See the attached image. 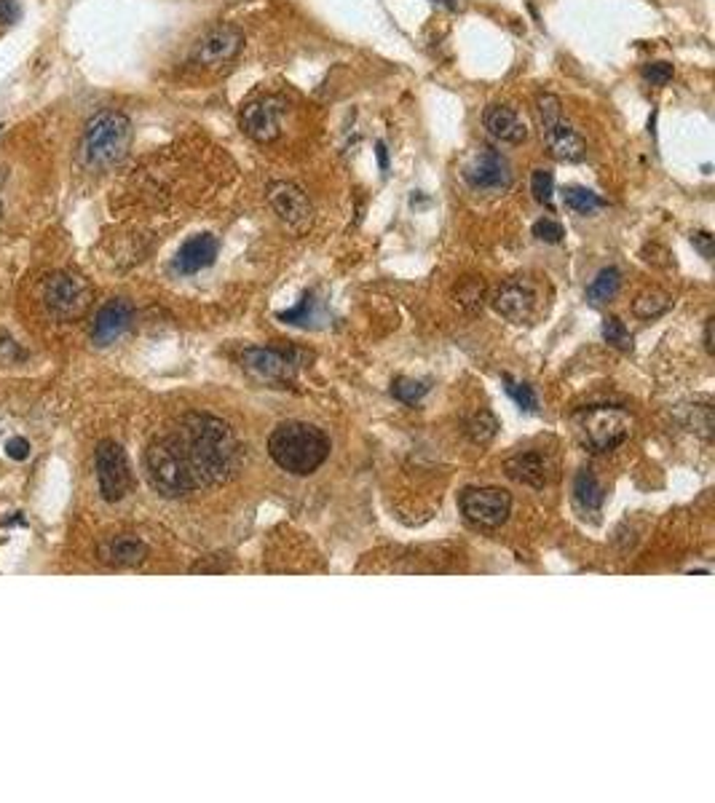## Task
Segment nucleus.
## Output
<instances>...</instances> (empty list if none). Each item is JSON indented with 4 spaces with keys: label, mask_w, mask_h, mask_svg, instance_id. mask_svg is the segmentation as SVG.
I'll list each match as a JSON object with an SVG mask.
<instances>
[{
    "label": "nucleus",
    "mask_w": 715,
    "mask_h": 803,
    "mask_svg": "<svg viewBox=\"0 0 715 803\" xmlns=\"http://www.w3.org/2000/svg\"><path fill=\"white\" fill-rule=\"evenodd\" d=\"M633 431V418L619 407H593L585 410L579 418V434L582 442L593 453H605L619 448Z\"/></svg>",
    "instance_id": "nucleus-5"
},
{
    "label": "nucleus",
    "mask_w": 715,
    "mask_h": 803,
    "mask_svg": "<svg viewBox=\"0 0 715 803\" xmlns=\"http://www.w3.org/2000/svg\"><path fill=\"white\" fill-rule=\"evenodd\" d=\"M164 437L196 490L228 482L241 466V448L231 426L215 415L188 412Z\"/></svg>",
    "instance_id": "nucleus-1"
},
{
    "label": "nucleus",
    "mask_w": 715,
    "mask_h": 803,
    "mask_svg": "<svg viewBox=\"0 0 715 803\" xmlns=\"http://www.w3.org/2000/svg\"><path fill=\"white\" fill-rule=\"evenodd\" d=\"M375 150H378V164H381V169H386V167H389V156H386V145H383V142H378V145H375Z\"/></svg>",
    "instance_id": "nucleus-36"
},
{
    "label": "nucleus",
    "mask_w": 715,
    "mask_h": 803,
    "mask_svg": "<svg viewBox=\"0 0 715 803\" xmlns=\"http://www.w3.org/2000/svg\"><path fill=\"white\" fill-rule=\"evenodd\" d=\"M43 303L49 308V314L60 322H70L83 316V311L92 303V287L86 285V279L75 276V274H52L43 285Z\"/></svg>",
    "instance_id": "nucleus-7"
},
{
    "label": "nucleus",
    "mask_w": 715,
    "mask_h": 803,
    "mask_svg": "<svg viewBox=\"0 0 715 803\" xmlns=\"http://www.w3.org/2000/svg\"><path fill=\"white\" fill-rule=\"evenodd\" d=\"M641 75L652 86H667L672 81V64H667V62H649V64H643Z\"/></svg>",
    "instance_id": "nucleus-31"
},
{
    "label": "nucleus",
    "mask_w": 715,
    "mask_h": 803,
    "mask_svg": "<svg viewBox=\"0 0 715 803\" xmlns=\"http://www.w3.org/2000/svg\"><path fill=\"white\" fill-rule=\"evenodd\" d=\"M429 383L426 381H416V378H397L391 383V397L400 400L402 404H416L426 397Z\"/></svg>",
    "instance_id": "nucleus-25"
},
{
    "label": "nucleus",
    "mask_w": 715,
    "mask_h": 803,
    "mask_svg": "<svg viewBox=\"0 0 715 803\" xmlns=\"http://www.w3.org/2000/svg\"><path fill=\"white\" fill-rule=\"evenodd\" d=\"M134 319V308L129 300L123 297H116L111 303H105L97 316H94V324H92V341L97 345H111L113 341H119L121 335L129 330Z\"/></svg>",
    "instance_id": "nucleus-15"
},
{
    "label": "nucleus",
    "mask_w": 715,
    "mask_h": 803,
    "mask_svg": "<svg viewBox=\"0 0 715 803\" xmlns=\"http://www.w3.org/2000/svg\"><path fill=\"white\" fill-rule=\"evenodd\" d=\"M619 287H622V274H619V268L608 266V268H603L595 279L590 282L587 297H590L593 303H608V300L616 297Z\"/></svg>",
    "instance_id": "nucleus-23"
},
{
    "label": "nucleus",
    "mask_w": 715,
    "mask_h": 803,
    "mask_svg": "<svg viewBox=\"0 0 715 803\" xmlns=\"http://www.w3.org/2000/svg\"><path fill=\"white\" fill-rule=\"evenodd\" d=\"M5 453H8V459L24 460L27 456H30V442H27V440H22V437H14V440H8V442H5Z\"/></svg>",
    "instance_id": "nucleus-34"
},
{
    "label": "nucleus",
    "mask_w": 715,
    "mask_h": 803,
    "mask_svg": "<svg viewBox=\"0 0 715 803\" xmlns=\"http://www.w3.org/2000/svg\"><path fill=\"white\" fill-rule=\"evenodd\" d=\"M536 115L541 126V140L555 161L576 164L587 156V142L582 134L563 118V105L555 94H538Z\"/></svg>",
    "instance_id": "nucleus-4"
},
{
    "label": "nucleus",
    "mask_w": 715,
    "mask_h": 803,
    "mask_svg": "<svg viewBox=\"0 0 715 803\" xmlns=\"http://www.w3.org/2000/svg\"><path fill=\"white\" fill-rule=\"evenodd\" d=\"M241 367L257 381L285 383V381H293L295 370L300 367V353L287 348H246L241 353Z\"/></svg>",
    "instance_id": "nucleus-12"
},
{
    "label": "nucleus",
    "mask_w": 715,
    "mask_h": 803,
    "mask_svg": "<svg viewBox=\"0 0 715 803\" xmlns=\"http://www.w3.org/2000/svg\"><path fill=\"white\" fill-rule=\"evenodd\" d=\"M464 179L475 193H504L512 188L515 172H512V164L507 161V156H501L493 148H482L467 164Z\"/></svg>",
    "instance_id": "nucleus-11"
},
{
    "label": "nucleus",
    "mask_w": 715,
    "mask_h": 803,
    "mask_svg": "<svg viewBox=\"0 0 715 803\" xmlns=\"http://www.w3.org/2000/svg\"><path fill=\"white\" fill-rule=\"evenodd\" d=\"M129 148H131V121L119 111H102L86 123L81 153L89 167L94 169L116 167L126 159Z\"/></svg>",
    "instance_id": "nucleus-3"
},
{
    "label": "nucleus",
    "mask_w": 715,
    "mask_h": 803,
    "mask_svg": "<svg viewBox=\"0 0 715 803\" xmlns=\"http://www.w3.org/2000/svg\"><path fill=\"white\" fill-rule=\"evenodd\" d=\"M279 319L285 324H295V327H319L324 322V308H322V300L314 295V292H305L303 300H300L295 308L290 311H282Z\"/></svg>",
    "instance_id": "nucleus-20"
},
{
    "label": "nucleus",
    "mask_w": 715,
    "mask_h": 803,
    "mask_svg": "<svg viewBox=\"0 0 715 803\" xmlns=\"http://www.w3.org/2000/svg\"><path fill=\"white\" fill-rule=\"evenodd\" d=\"M563 201H565V207H568L571 212H576V215H593V212H597V209L605 207V201L597 196L595 190L582 188V185H568V188L563 190Z\"/></svg>",
    "instance_id": "nucleus-22"
},
{
    "label": "nucleus",
    "mask_w": 715,
    "mask_h": 803,
    "mask_svg": "<svg viewBox=\"0 0 715 803\" xmlns=\"http://www.w3.org/2000/svg\"><path fill=\"white\" fill-rule=\"evenodd\" d=\"M482 126L493 140L504 145H523L528 140V123L523 121V115L507 105H488L482 113Z\"/></svg>",
    "instance_id": "nucleus-16"
},
{
    "label": "nucleus",
    "mask_w": 715,
    "mask_h": 803,
    "mask_svg": "<svg viewBox=\"0 0 715 803\" xmlns=\"http://www.w3.org/2000/svg\"><path fill=\"white\" fill-rule=\"evenodd\" d=\"M536 303H538L536 287H534L531 282H526V279H512V282L501 285V287L496 289V295H493V308H496L504 319L517 322V324L534 319V314H536Z\"/></svg>",
    "instance_id": "nucleus-14"
},
{
    "label": "nucleus",
    "mask_w": 715,
    "mask_h": 803,
    "mask_svg": "<svg viewBox=\"0 0 715 803\" xmlns=\"http://www.w3.org/2000/svg\"><path fill=\"white\" fill-rule=\"evenodd\" d=\"M238 126L249 140H255L260 145L276 142L282 134V100L263 97V100L246 102L238 115Z\"/></svg>",
    "instance_id": "nucleus-13"
},
{
    "label": "nucleus",
    "mask_w": 715,
    "mask_h": 803,
    "mask_svg": "<svg viewBox=\"0 0 715 803\" xmlns=\"http://www.w3.org/2000/svg\"><path fill=\"white\" fill-rule=\"evenodd\" d=\"M534 236H536L538 241H544V244H560L563 236H565V230H563V226L557 220L541 218V220L534 223Z\"/></svg>",
    "instance_id": "nucleus-30"
},
{
    "label": "nucleus",
    "mask_w": 715,
    "mask_h": 803,
    "mask_svg": "<svg viewBox=\"0 0 715 803\" xmlns=\"http://www.w3.org/2000/svg\"><path fill=\"white\" fill-rule=\"evenodd\" d=\"M504 383H507V394L515 400L517 407H523L526 412H534L536 410V392H534V386H528V383H523V381H515L512 375H504Z\"/></svg>",
    "instance_id": "nucleus-27"
},
{
    "label": "nucleus",
    "mask_w": 715,
    "mask_h": 803,
    "mask_svg": "<svg viewBox=\"0 0 715 803\" xmlns=\"http://www.w3.org/2000/svg\"><path fill=\"white\" fill-rule=\"evenodd\" d=\"M546 471H549L546 459L538 456V453H520V456L507 460V474L515 482H523V485H531V488L546 485Z\"/></svg>",
    "instance_id": "nucleus-19"
},
{
    "label": "nucleus",
    "mask_w": 715,
    "mask_h": 803,
    "mask_svg": "<svg viewBox=\"0 0 715 803\" xmlns=\"http://www.w3.org/2000/svg\"><path fill=\"white\" fill-rule=\"evenodd\" d=\"M603 341L608 345H614V348H619V351H633V335L624 327V322L616 319V316H608L603 322Z\"/></svg>",
    "instance_id": "nucleus-26"
},
{
    "label": "nucleus",
    "mask_w": 715,
    "mask_h": 803,
    "mask_svg": "<svg viewBox=\"0 0 715 803\" xmlns=\"http://www.w3.org/2000/svg\"><path fill=\"white\" fill-rule=\"evenodd\" d=\"M670 305H672V297H670L667 292L652 289V292L638 295V300L633 303V314L641 316V319H656V316L667 314Z\"/></svg>",
    "instance_id": "nucleus-24"
},
{
    "label": "nucleus",
    "mask_w": 715,
    "mask_h": 803,
    "mask_svg": "<svg viewBox=\"0 0 715 803\" xmlns=\"http://www.w3.org/2000/svg\"><path fill=\"white\" fill-rule=\"evenodd\" d=\"M241 49H244V33L237 24L220 22L196 38V44L190 46V62L204 70H220L231 64L241 54Z\"/></svg>",
    "instance_id": "nucleus-6"
},
{
    "label": "nucleus",
    "mask_w": 715,
    "mask_h": 803,
    "mask_svg": "<svg viewBox=\"0 0 715 803\" xmlns=\"http://www.w3.org/2000/svg\"><path fill=\"white\" fill-rule=\"evenodd\" d=\"M574 498L585 512H597L603 507V485L597 482V477L590 469H582L574 479Z\"/></svg>",
    "instance_id": "nucleus-21"
},
{
    "label": "nucleus",
    "mask_w": 715,
    "mask_h": 803,
    "mask_svg": "<svg viewBox=\"0 0 715 803\" xmlns=\"http://www.w3.org/2000/svg\"><path fill=\"white\" fill-rule=\"evenodd\" d=\"M148 557V547L134 536H113L100 544V560L108 566H140Z\"/></svg>",
    "instance_id": "nucleus-18"
},
{
    "label": "nucleus",
    "mask_w": 715,
    "mask_h": 803,
    "mask_svg": "<svg viewBox=\"0 0 715 803\" xmlns=\"http://www.w3.org/2000/svg\"><path fill=\"white\" fill-rule=\"evenodd\" d=\"M434 3H442V5H448V8H456V3H453V0H434Z\"/></svg>",
    "instance_id": "nucleus-37"
},
{
    "label": "nucleus",
    "mask_w": 715,
    "mask_h": 803,
    "mask_svg": "<svg viewBox=\"0 0 715 803\" xmlns=\"http://www.w3.org/2000/svg\"><path fill=\"white\" fill-rule=\"evenodd\" d=\"M531 193L538 204H544L546 209H552V196H555V177L549 169H536L531 177Z\"/></svg>",
    "instance_id": "nucleus-28"
},
{
    "label": "nucleus",
    "mask_w": 715,
    "mask_h": 803,
    "mask_svg": "<svg viewBox=\"0 0 715 803\" xmlns=\"http://www.w3.org/2000/svg\"><path fill=\"white\" fill-rule=\"evenodd\" d=\"M496 431H498V421L490 415V412H477L475 418L469 421V437L475 440V442H488V440H493L496 437Z\"/></svg>",
    "instance_id": "nucleus-29"
},
{
    "label": "nucleus",
    "mask_w": 715,
    "mask_h": 803,
    "mask_svg": "<svg viewBox=\"0 0 715 803\" xmlns=\"http://www.w3.org/2000/svg\"><path fill=\"white\" fill-rule=\"evenodd\" d=\"M22 14L19 0H0V24H14Z\"/></svg>",
    "instance_id": "nucleus-35"
},
{
    "label": "nucleus",
    "mask_w": 715,
    "mask_h": 803,
    "mask_svg": "<svg viewBox=\"0 0 715 803\" xmlns=\"http://www.w3.org/2000/svg\"><path fill=\"white\" fill-rule=\"evenodd\" d=\"M268 456L274 463L295 477L314 474L327 456H330V440L322 429L303 423V421H287L279 423L268 437Z\"/></svg>",
    "instance_id": "nucleus-2"
},
{
    "label": "nucleus",
    "mask_w": 715,
    "mask_h": 803,
    "mask_svg": "<svg viewBox=\"0 0 715 803\" xmlns=\"http://www.w3.org/2000/svg\"><path fill=\"white\" fill-rule=\"evenodd\" d=\"M482 295H485V285H482V279H467L461 287H459V303L461 305H467V308H477V305H482Z\"/></svg>",
    "instance_id": "nucleus-32"
},
{
    "label": "nucleus",
    "mask_w": 715,
    "mask_h": 803,
    "mask_svg": "<svg viewBox=\"0 0 715 803\" xmlns=\"http://www.w3.org/2000/svg\"><path fill=\"white\" fill-rule=\"evenodd\" d=\"M217 252H220V244H217V238L212 233L190 236L178 249L175 268L179 274H198V271H204V268H209L215 263Z\"/></svg>",
    "instance_id": "nucleus-17"
},
{
    "label": "nucleus",
    "mask_w": 715,
    "mask_h": 803,
    "mask_svg": "<svg viewBox=\"0 0 715 803\" xmlns=\"http://www.w3.org/2000/svg\"><path fill=\"white\" fill-rule=\"evenodd\" d=\"M691 244L700 249V255H702L705 260L713 257V236H710L708 230H697V233H691Z\"/></svg>",
    "instance_id": "nucleus-33"
},
{
    "label": "nucleus",
    "mask_w": 715,
    "mask_h": 803,
    "mask_svg": "<svg viewBox=\"0 0 715 803\" xmlns=\"http://www.w3.org/2000/svg\"><path fill=\"white\" fill-rule=\"evenodd\" d=\"M461 515L477 527H498L512 512V496L498 488H467L459 498Z\"/></svg>",
    "instance_id": "nucleus-9"
},
{
    "label": "nucleus",
    "mask_w": 715,
    "mask_h": 803,
    "mask_svg": "<svg viewBox=\"0 0 715 803\" xmlns=\"http://www.w3.org/2000/svg\"><path fill=\"white\" fill-rule=\"evenodd\" d=\"M268 204L276 212V218L293 230V233H305L314 223V204L305 196V190L298 188L295 182L279 179L268 185Z\"/></svg>",
    "instance_id": "nucleus-10"
},
{
    "label": "nucleus",
    "mask_w": 715,
    "mask_h": 803,
    "mask_svg": "<svg viewBox=\"0 0 715 803\" xmlns=\"http://www.w3.org/2000/svg\"><path fill=\"white\" fill-rule=\"evenodd\" d=\"M94 466H97L100 493L105 501L116 504L129 496V490L134 488V477H131V466H129V459L119 442H111V440L100 442V448L94 453Z\"/></svg>",
    "instance_id": "nucleus-8"
}]
</instances>
